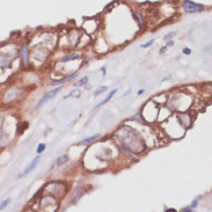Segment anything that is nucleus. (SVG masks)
I'll return each instance as SVG.
<instances>
[{
	"mask_svg": "<svg viewBox=\"0 0 212 212\" xmlns=\"http://www.w3.org/2000/svg\"><path fill=\"white\" fill-rule=\"evenodd\" d=\"M175 35H176V33H170V34H168V35H166V36H165L164 38H165V40H168V38H170V37H174Z\"/></svg>",
	"mask_w": 212,
	"mask_h": 212,
	"instance_id": "6ab92c4d",
	"label": "nucleus"
},
{
	"mask_svg": "<svg viewBox=\"0 0 212 212\" xmlns=\"http://www.w3.org/2000/svg\"><path fill=\"white\" fill-rule=\"evenodd\" d=\"M60 90H62V88H60V87H58V88H55V89L50 90L49 93H46V94H45V95H44V96H43V98H42V99L38 101V103H37L36 108H37V109H38V108H41V107H42L43 104H45V103H46V102H48L50 99H52L53 96H56V95H57V94L60 92Z\"/></svg>",
	"mask_w": 212,
	"mask_h": 212,
	"instance_id": "f03ea898",
	"label": "nucleus"
},
{
	"mask_svg": "<svg viewBox=\"0 0 212 212\" xmlns=\"http://www.w3.org/2000/svg\"><path fill=\"white\" fill-rule=\"evenodd\" d=\"M173 45H174V42H173L172 40H170V41H168V42H167V44H166V46H173Z\"/></svg>",
	"mask_w": 212,
	"mask_h": 212,
	"instance_id": "4be33fe9",
	"label": "nucleus"
},
{
	"mask_svg": "<svg viewBox=\"0 0 212 212\" xmlns=\"http://www.w3.org/2000/svg\"><path fill=\"white\" fill-rule=\"evenodd\" d=\"M182 8L186 13H198V12H202L205 9V7L203 5L196 4L194 1H190V0H183Z\"/></svg>",
	"mask_w": 212,
	"mask_h": 212,
	"instance_id": "f257e3e1",
	"label": "nucleus"
},
{
	"mask_svg": "<svg viewBox=\"0 0 212 212\" xmlns=\"http://www.w3.org/2000/svg\"><path fill=\"white\" fill-rule=\"evenodd\" d=\"M96 138H98V135H95V136H92V137H89V138H86V139L81 140V141H80V144H81V145H87V144H89V143L94 141Z\"/></svg>",
	"mask_w": 212,
	"mask_h": 212,
	"instance_id": "0eeeda50",
	"label": "nucleus"
},
{
	"mask_svg": "<svg viewBox=\"0 0 212 212\" xmlns=\"http://www.w3.org/2000/svg\"><path fill=\"white\" fill-rule=\"evenodd\" d=\"M70 96H77V98H79L80 96V92L79 90H74V92H72L69 96H66V98H70Z\"/></svg>",
	"mask_w": 212,
	"mask_h": 212,
	"instance_id": "f3484780",
	"label": "nucleus"
},
{
	"mask_svg": "<svg viewBox=\"0 0 212 212\" xmlns=\"http://www.w3.org/2000/svg\"><path fill=\"white\" fill-rule=\"evenodd\" d=\"M85 192H86L85 188H81V187H80V188L75 189L74 192H73V195H72V203H77V201L80 199Z\"/></svg>",
	"mask_w": 212,
	"mask_h": 212,
	"instance_id": "7ed1b4c3",
	"label": "nucleus"
},
{
	"mask_svg": "<svg viewBox=\"0 0 212 212\" xmlns=\"http://www.w3.org/2000/svg\"><path fill=\"white\" fill-rule=\"evenodd\" d=\"M170 211H172V212H175L176 210H175V209H166V212H170Z\"/></svg>",
	"mask_w": 212,
	"mask_h": 212,
	"instance_id": "b1692460",
	"label": "nucleus"
},
{
	"mask_svg": "<svg viewBox=\"0 0 212 212\" xmlns=\"http://www.w3.org/2000/svg\"><path fill=\"white\" fill-rule=\"evenodd\" d=\"M66 161H67V155H63V157H60V158H58V159L56 160L55 166H60V165H63V164L66 162Z\"/></svg>",
	"mask_w": 212,
	"mask_h": 212,
	"instance_id": "6e6552de",
	"label": "nucleus"
},
{
	"mask_svg": "<svg viewBox=\"0 0 212 212\" xmlns=\"http://www.w3.org/2000/svg\"><path fill=\"white\" fill-rule=\"evenodd\" d=\"M27 129H28V123H27V122H24V123L20 124V128H19V130H17V133H21V132L26 131Z\"/></svg>",
	"mask_w": 212,
	"mask_h": 212,
	"instance_id": "9b49d317",
	"label": "nucleus"
},
{
	"mask_svg": "<svg viewBox=\"0 0 212 212\" xmlns=\"http://www.w3.org/2000/svg\"><path fill=\"white\" fill-rule=\"evenodd\" d=\"M9 203H11V199H6V201H4L1 204H0V211H1L4 207H6V206H7Z\"/></svg>",
	"mask_w": 212,
	"mask_h": 212,
	"instance_id": "4468645a",
	"label": "nucleus"
},
{
	"mask_svg": "<svg viewBox=\"0 0 212 212\" xmlns=\"http://www.w3.org/2000/svg\"><path fill=\"white\" fill-rule=\"evenodd\" d=\"M192 211V207L191 206H188V207H184V209H181V212H191Z\"/></svg>",
	"mask_w": 212,
	"mask_h": 212,
	"instance_id": "a211bd4d",
	"label": "nucleus"
},
{
	"mask_svg": "<svg viewBox=\"0 0 212 212\" xmlns=\"http://www.w3.org/2000/svg\"><path fill=\"white\" fill-rule=\"evenodd\" d=\"M107 89H108V88H107L106 86H103V87H101V88H100L99 90H96V92L94 93V95H95V96H98V95H100L101 93H103V92H106V90H107Z\"/></svg>",
	"mask_w": 212,
	"mask_h": 212,
	"instance_id": "f8f14e48",
	"label": "nucleus"
},
{
	"mask_svg": "<svg viewBox=\"0 0 212 212\" xmlns=\"http://www.w3.org/2000/svg\"><path fill=\"white\" fill-rule=\"evenodd\" d=\"M21 56H22V60H23V63H24V64H27V63H28V49H27V44H24V45L22 46Z\"/></svg>",
	"mask_w": 212,
	"mask_h": 212,
	"instance_id": "39448f33",
	"label": "nucleus"
},
{
	"mask_svg": "<svg viewBox=\"0 0 212 212\" xmlns=\"http://www.w3.org/2000/svg\"><path fill=\"white\" fill-rule=\"evenodd\" d=\"M153 42H154L153 40H151V41H148L147 43H145V44H141L140 46H141V48H148V46H151V45L153 44Z\"/></svg>",
	"mask_w": 212,
	"mask_h": 212,
	"instance_id": "dca6fc26",
	"label": "nucleus"
},
{
	"mask_svg": "<svg viewBox=\"0 0 212 212\" xmlns=\"http://www.w3.org/2000/svg\"><path fill=\"white\" fill-rule=\"evenodd\" d=\"M79 57V55L78 53H72V55H69V56H66V57H64L63 59H62V62H69V60H72V59H75V58H78Z\"/></svg>",
	"mask_w": 212,
	"mask_h": 212,
	"instance_id": "9d476101",
	"label": "nucleus"
},
{
	"mask_svg": "<svg viewBox=\"0 0 212 212\" xmlns=\"http://www.w3.org/2000/svg\"><path fill=\"white\" fill-rule=\"evenodd\" d=\"M75 75H77V74L74 73V74H72V75H70V77H67V78H65V79H63V80H58V81H53V83H55V85H59V83H60V85H62V83H64V82H67V81H70V80H71L72 78H74Z\"/></svg>",
	"mask_w": 212,
	"mask_h": 212,
	"instance_id": "1a4fd4ad",
	"label": "nucleus"
},
{
	"mask_svg": "<svg viewBox=\"0 0 212 212\" xmlns=\"http://www.w3.org/2000/svg\"><path fill=\"white\" fill-rule=\"evenodd\" d=\"M197 204H198V199H195V201L192 202V204H191V207H196Z\"/></svg>",
	"mask_w": 212,
	"mask_h": 212,
	"instance_id": "412c9836",
	"label": "nucleus"
},
{
	"mask_svg": "<svg viewBox=\"0 0 212 212\" xmlns=\"http://www.w3.org/2000/svg\"><path fill=\"white\" fill-rule=\"evenodd\" d=\"M183 53H184V55H190V53H191V50H190L189 48H184V49H183Z\"/></svg>",
	"mask_w": 212,
	"mask_h": 212,
	"instance_id": "aec40b11",
	"label": "nucleus"
},
{
	"mask_svg": "<svg viewBox=\"0 0 212 212\" xmlns=\"http://www.w3.org/2000/svg\"><path fill=\"white\" fill-rule=\"evenodd\" d=\"M44 149H45V145H44V144H40L38 147H37V153H38V154L42 153Z\"/></svg>",
	"mask_w": 212,
	"mask_h": 212,
	"instance_id": "2eb2a0df",
	"label": "nucleus"
},
{
	"mask_svg": "<svg viewBox=\"0 0 212 212\" xmlns=\"http://www.w3.org/2000/svg\"><path fill=\"white\" fill-rule=\"evenodd\" d=\"M87 81H88V78H83V79H81L80 81L75 82V83H74V86H82V85H85Z\"/></svg>",
	"mask_w": 212,
	"mask_h": 212,
	"instance_id": "ddd939ff",
	"label": "nucleus"
},
{
	"mask_svg": "<svg viewBox=\"0 0 212 212\" xmlns=\"http://www.w3.org/2000/svg\"><path fill=\"white\" fill-rule=\"evenodd\" d=\"M144 93V89H140V90H138V94L140 95V94H143Z\"/></svg>",
	"mask_w": 212,
	"mask_h": 212,
	"instance_id": "393cba45",
	"label": "nucleus"
},
{
	"mask_svg": "<svg viewBox=\"0 0 212 212\" xmlns=\"http://www.w3.org/2000/svg\"><path fill=\"white\" fill-rule=\"evenodd\" d=\"M38 160H40V158H36V159H35V160H34L32 164H30V166H29V167H27V168H26L24 173H23V174H21V175H20V177H23V176L28 175V174H29L30 172H32V170H34V169H35V167L37 166V162H38Z\"/></svg>",
	"mask_w": 212,
	"mask_h": 212,
	"instance_id": "20e7f679",
	"label": "nucleus"
},
{
	"mask_svg": "<svg viewBox=\"0 0 212 212\" xmlns=\"http://www.w3.org/2000/svg\"><path fill=\"white\" fill-rule=\"evenodd\" d=\"M130 92H131V89H129V90H128V92H125V93H124V95H123V96H125V95H128V94H129V93H130Z\"/></svg>",
	"mask_w": 212,
	"mask_h": 212,
	"instance_id": "a878e982",
	"label": "nucleus"
},
{
	"mask_svg": "<svg viewBox=\"0 0 212 212\" xmlns=\"http://www.w3.org/2000/svg\"><path fill=\"white\" fill-rule=\"evenodd\" d=\"M166 48H167V46H164V48H161L159 52H160V53H165V52H166Z\"/></svg>",
	"mask_w": 212,
	"mask_h": 212,
	"instance_id": "5701e85b",
	"label": "nucleus"
},
{
	"mask_svg": "<svg viewBox=\"0 0 212 212\" xmlns=\"http://www.w3.org/2000/svg\"><path fill=\"white\" fill-rule=\"evenodd\" d=\"M116 92H117V89H114V90H111V92L109 93V95H108V96H107V98H106V99H104V100H103L102 102H100V103H98L95 108H98V107H100V106H102V104H106V103H107L108 101H110V100H111V98L114 96V94H115Z\"/></svg>",
	"mask_w": 212,
	"mask_h": 212,
	"instance_id": "423d86ee",
	"label": "nucleus"
}]
</instances>
